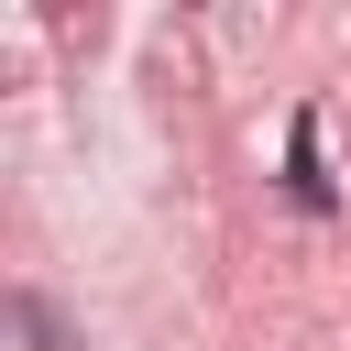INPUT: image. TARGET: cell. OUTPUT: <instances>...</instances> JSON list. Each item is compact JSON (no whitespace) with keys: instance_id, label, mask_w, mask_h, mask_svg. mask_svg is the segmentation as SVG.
<instances>
[{"instance_id":"obj_1","label":"cell","mask_w":351,"mask_h":351,"mask_svg":"<svg viewBox=\"0 0 351 351\" xmlns=\"http://www.w3.org/2000/svg\"><path fill=\"white\" fill-rule=\"evenodd\" d=\"M285 197L296 208H329V176H318V121L296 110V132H285Z\"/></svg>"},{"instance_id":"obj_2","label":"cell","mask_w":351,"mask_h":351,"mask_svg":"<svg viewBox=\"0 0 351 351\" xmlns=\"http://www.w3.org/2000/svg\"><path fill=\"white\" fill-rule=\"evenodd\" d=\"M11 318H22V340H33V351H88V340L66 329V307H55L44 285H11Z\"/></svg>"}]
</instances>
